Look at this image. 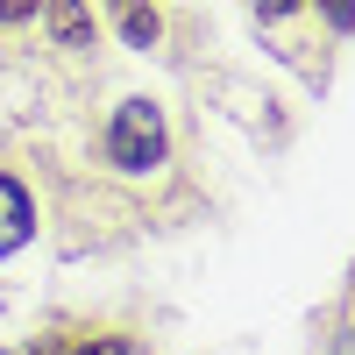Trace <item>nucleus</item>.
Returning <instances> with one entry per match:
<instances>
[{
    "instance_id": "nucleus-6",
    "label": "nucleus",
    "mask_w": 355,
    "mask_h": 355,
    "mask_svg": "<svg viewBox=\"0 0 355 355\" xmlns=\"http://www.w3.org/2000/svg\"><path fill=\"white\" fill-rule=\"evenodd\" d=\"M313 8H320V15H327L334 28H355V0H313Z\"/></svg>"
},
{
    "instance_id": "nucleus-2",
    "label": "nucleus",
    "mask_w": 355,
    "mask_h": 355,
    "mask_svg": "<svg viewBox=\"0 0 355 355\" xmlns=\"http://www.w3.org/2000/svg\"><path fill=\"white\" fill-rule=\"evenodd\" d=\"M28 234H36V206H28V192L0 171V256H15Z\"/></svg>"
},
{
    "instance_id": "nucleus-1",
    "label": "nucleus",
    "mask_w": 355,
    "mask_h": 355,
    "mask_svg": "<svg viewBox=\"0 0 355 355\" xmlns=\"http://www.w3.org/2000/svg\"><path fill=\"white\" fill-rule=\"evenodd\" d=\"M107 157L121 164V171H150V164H164V114H157V100H121V107H114Z\"/></svg>"
},
{
    "instance_id": "nucleus-10",
    "label": "nucleus",
    "mask_w": 355,
    "mask_h": 355,
    "mask_svg": "<svg viewBox=\"0 0 355 355\" xmlns=\"http://www.w3.org/2000/svg\"><path fill=\"white\" fill-rule=\"evenodd\" d=\"M36 355H57V348H50V341H43V348H36Z\"/></svg>"
},
{
    "instance_id": "nucleus-3",
    "label": "nucleus",
    "mask_w": 355,
    "mask_h": 355,
    "mask_svg": "<svg viewBox=\"0 0 355 355\" xmlns=\"http://www.w3.org/2000/svg\"><path fill=\"white\" fill-rule=\"evenodd\" d=\"M107 15H114V28H121V43H128V50H150V43L164 36L157 0H107Z\"/></svg>"
},
{
    "instance_id": "nucleus-4",
    "label": "nucleus",
    "mask_w": 355,
    "mask_h": 355,
    "mask_svg": "<svg viewBox=\"0 0 355 355\" xmlns=\"http://www.w3.org/2000/svg\"><path fill=\"white\" fill-rule=\"evenodd\" d=\"M43 21H50L57 50H85L93 43V8H85V0H43Z\"/></svg>"
},
{
    "instance_id": "nucleus-8",
    "label": "nucleus",
    "mask_w": 355,
    "mask_h": 355,
    "mask_svg": "<svg viewBox=\"0 0 355 355\" xmlns=\"http://www.w3.org/2000/svg\"><path fill=\"white\" fill-rule=\"evenodd\" d=\"M334 355H355V327H348V334H334Z\"/></svg>"
},
{
    "instance_id": "nucleus-7",
    "label": "nucleus",
    "mask_w": 355,
    "mask_h": 355,
    "mask_svg": "<svg viewBox=\"0 0 355 355\" xmlns=\"http://www.w3.org/2000/svg\"><path fill=\"white\" fill-rule=\"evenodd\" d=\"M36 15V0H0V21H28Z\"/></svg>"
},
{
    "instance_id": "nucleus-9",
    "label": "nucleus",
    "mask_w": 355,
    "mask_h": 355,
    "mask_svg": "<svg viewBox=\"0 0 355 355\" xmlns=\"http://www.w3.org/2000/svg\"><path fill=\"white\" fill-rule=\"evenodd\" d=\"M256 8H263V15H284V8H291V0H256Z\"/></svg>"
},
{
    "instance_id": "nucleus-5",
    "label": "nucleus",
    "mask_w": 355,
    "mask_h": 355,
    "mask_svg": "<svg viewBox=\"0 0 355 355\" xmlns=\"http://www.w3.org/2000/svg\"><path fill=\"white\" fill-rule=\"evenodd\" d=\"M71 355H142V341H128V334H85Z\"/></svg>"
}]
</instances>
